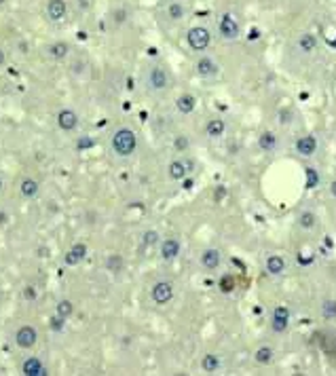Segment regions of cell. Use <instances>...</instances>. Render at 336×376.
Segmentation results:
<instances>
[{"label": "cell", "mask_w": 336, "mask_h": 376, "mask_svg": "<svg viewBox=\"0 0 336 376\" xmlns=\"http://www.w3.org/2000/svg\"><path fill=\"white\" fill-rule=\"evenodd\" d=\"M5 62H7V53H5L3 49H0V68L5 66Z\"/></svg>", "instance_id": "36"}, {"label": "cell", "mask_w": 336, "mask_h": 376, "mask_svg": "<svg viewBox=\"0 0 336 376\" xmlns=\"http://www.w3.org/2000/svg\"><path fill=\"white\" fill-rule=\"evenodd\" d=\"M5 222H7V213L3 211V213H0V224H5Z\"/></svg>", "instance_id": "37"}, {"label": "cell", "mask_w": 336, "mask_h": 376, "mask_svg": "<svg viewBox=\"0 0 336 376\" xmlns=\"http://www.w3.org/2000/svg\"><path fill=\"white\" fill-rule=\"evenodd\" d=\"M294 150L298 152L300 156H313L315 152H317V137L315 135H303L296 140L294 144Z\"/></svg>", "instance_id": "10"}, {"label": "cell", "mask_w": 336, "mask_h": 376, "mask_svg": "<svg viewBox=\"0 0 336 376\" xmlns=\"http://www.w3.org/2000/svg\"><path fill=\"white\" fill-rule=\"evenodd\" d=\"M159 254L165 262L169 260H175L178 254H180V241L175 239V237H167V239L161 241V247H159Z\"/></svg>", "instance_id": "12"}, {"label": "cell", "mask_w": 336, "mask_h": 376, "mask_svg": "<svg viewBox=\"0 0 336 376\" xmlns=\"http://www.w3.org/2000/svg\"><path fill=\"white\" fill-rule=\"evenodd\" d=\"M305 175H307V182H305L307 188H315V186L320 184V175H317V171H315L313 167H307L305 169Z\"/></svg>", "instance_id": "31"}, {"label": "cell", "mask_w": 336, "mask_h": 376, "mask_svg": "<svg viewBox=\"0 0 336 376\" xmlns=\"http://www.w3.org/2000/svg\"><path fill=\"white\" fill-rule=\"evenodd\" d=\"M146 85H148V89H152V91H163V89H167V85H169V74L165 72L163 66H152V68L146 72Z\"/></svg>", "instance_id": "5"}, {"label": "cell", "mask_w": 336, "mask_h": 376, "mask_svg": "<svg viewBox=\"0 0 336 376\" xmlns=\"http://www.w3.org/2000/svg\"><path fill=\"white\" fill-rule=\"evenodd\" d=\"M68 51H70V47H68V43H53V45H49V49H47V53H49V57H53V59H64L66 55H68Z\"/></svg>", "instance_id": "25"}, {"label": "cell", "mask_w": 336, "mask_h": 376, "mask_svg": "<svg viewBox=\"0 0 336 376\" xmlns=\"http://www.w3.org/2000/svg\"><path fill=\"white\" fill-rule=\"evenodd\" d=\"M55 313L59 315V317H64V319L68 321L72 315H74V305H72V300H66V298L59 300V302L55 305Z\"/></svg>", "instance_id": "26"}, {"label": "cell", "mask_w": 336, "mask_h": 376, "mask_svg": "<svg viewBox=\"0 0 336 376\" xmlns=\"http://www.w3.org/2000/svg\"><path fill=\"white\" fill-rule=\"evenodd\" d=\"M85 256H87V245H85V243H74V245L68 249V254L64 256V262H66L68 266H76L78 262L85 258Z\"/></svg>", "instance_id": "17"}, {"label": "cell", "mask_w": 336, "mask_h": 376, "mask_svg": "<svg viewBox=\"0 0 336 376\" xmlns=\"http://www.w3.org/2000/svg\"><path fill=\"white\" fill-rule=\"evenodd\" d=\"M68 13V5L66 0H49L47 3V15L51 22H62Z\"/></svg>", "instance_id": "15"}, {"label": "cell", "mask_w": 336, "mask_h": 376, "mask_svg": "<svg viewBox=\"0 0 336 376\" xmlns=\"http://www.w3.org/2000/svg\"><path fill=\"white\" fill-rule=\"evenodd\" d=\"M76 3L81 5V7H89V0H76Z\"/></svg>", "instance_id": "38"}, {"label": "cell", "mask_w": 336, "mask_h": 376, "mask_svg": "<svg viewBox=\"0 0 336 376\" xmlns=\"http://www.w3.org/2000/svg\"><path fill=\"white\" fill-rule=\"evenodd\" d=\"M150 298H152L154 305H159V307L171 302V298H173V283L171 281H156L152 285V290H150Z\"/></svg>", "instance_id": "6"}, {"label": "cell", "mask_w": 336, "mask_h": 376, "mask_svg": "<svg viewBox=\"0 0 336 376\" xmlns=\"http://www.w3.org/2000/svg\"><path fill=\"white\" fill-rule=\"evenodd\" d=\"M273 355H275V351H273L271 347H260L258 351L254 353V360L258 362L260 366H267V364H271V362H273Z\"/></svg>", "instance_id": "27"}, {"label": "cell", "mask_w": 336, "mask_h": 376, "mask_svg": "<svg viewBox=\"0 0 336 376\" xmlns=\"http://www.w3.org/2000/svg\"><path fill=\"white\" fill-rule=\"evenodd\" d=\"M184 15H186L184 5H180V3H169V7H167V17L171 19V22H180Z\"/></svg>", "instance_id": "28"}, {"label": "cell", "mask_w": 336, "mask_h": 376, "mask_svg": "<svg viewBox=\"0 0 336 376\" xmlns=\"http://www.w3.org/2000/svg\"><path fill=\"white\" fill-rule=\"evenodd\" d=\"M5 3H7V0H0V5H5Z\"/></svg>", "instance_id": "41"}, {"label": "cell", "mask_w": 336, "mask_h": 376, "mask_svg": "<svg viewBox=\"0 0 336 376\" xmlns=\"http://www.w3.org/2000/svg\"><path fill=\"white\" fill-rule=\"evenodd\" d=\"M175 108L180 110L182 114H190V112L197 108V97H194L192 93H182V95L175 100Z\"/></svg>", "instance_id": "21"}, {"label": "cell", "mask_w": 336, "mask_h": 376, "mask_svg": "<svg viewBox=\"0 0 336 376\" xmlns=\"http://www.w3.org/2000/svg\"><path fill=\"white\" fill-rule=\"evenodd\" d=\"M194 68H197V74L203 76V78H214V76H218V72H220V66L216 64L211 57H207V55L197 59Z\"/></svg>", "instance_id": "9"}, {"label": "cell", "mask_w": 336, "mask_h": 376, "mask_svg": "<svg viewBox=\"0 0 336 376\" xmlns=\"http://www.w3.org/2000/svg\"><path fill=\"white\" fill-rule=\"evenodd\" d=\"M290 317H292L290 307H288V305H277V307L273 309L271 330H273L275 334H284V332H288V328H290Z\"/></svg>", "instance_id": "4"}, {"label": "cell", "mask_w": 336, "mask_h": 376, "mask_svg": "<svg viewBox=\"0 0 336 376\" xmlns=\"http://www.w3.org/2000/svg\"><path fill=\"white\" fill-rule=\"evenodd\" d=\"M22 372H24L26 376H45V374H47L43 362L38 360V357H34V355H32V357H26V360H24Z\"/></svg>", "instance_id": "16"}, {"label": "cell", "mask_w": 336, "mask_h": 376, "mask_svg": "<svg viewBox=\"0 0 336 376\" xmlns=\"http://www.w3.org/2000/svg\"><path fill=\"white\" fill-rule=\"evenodd\" d=\"M57 125H59V129H62V131H68V133L74 131L78 127V114L74 110H70V108L59 110V114H57Z\"/></svg>", "instance_id": "11"}, {"label": "cell", "mask_w": 336, "mask_h": 376, "mask_svg": "<svg viewBox=\"0 0 336 376\" xmlns=\"http://www.w3.org/2000/svg\"><path fill=\"white\" fill-rule=\"evenodd\" d=\"M142 241H144V245H146V247L156 245V243H159V232H156V230H146Z\"/></svg>", "instance_id": "32"}, {"label": "cell", "mask_w": 336, "mask_h": 376, "mask_svg": "<svg viewBox=\"0 0 336 376\" xmlns=\"http://www.w3.org/2000/svg\"><path fill=\"white\" fill-rule=\"evenodd\" d=\"M38 343V332L34 326H22L15 332V345L19 349H32Z\"/></svg>", "instance_id": "7"}, {"label": "cell", "mask_w": 336, "mask_h": 376, "mask_svg": "<svg viewBox=\"0 0 336 376\" xmlns=\"http://www.w3.org/2000/svg\"><path fill=\"white\" fill-rule=\"evenodd\" d=\"M106 268L110 273H121L123 271V258L118 254H110L106 258Z\"/></svg>", "instance_id": "29"}, {"label": "cell", "mask_w": 336, "mask_h": 376, "mask_svg": "<svg viewBox=\"0 0 336 376\" xmlns=\"http://www.w3.org/2000/svg\"><path fill=\"white\" fill-rule=\"evenodd\" d=\"M19 192H22L26 199H34L38 194V182L32 180V177H26V180H22V184H19Z\"/></svg>", "instance_id": "23"}, {"label": "cell", "mask_w": 336, "mask_h": 376, "mask_svg": "<svg viewBox=\"0 0 336 376\" xmlns=\"http://www.w3.org/2000/svg\"><path fill=\"white\" fill-rule=\"evenodd\" d=\"M224 131H226L224 118H209L207 125H205V135L209 140H218V137L224 135Z\"/></svg>", "instance_id": "18"}, {"label": "cell", "mask_w": 336, "mask_h": 376, "mask_svg": "<svg viewBox=\"0 0 336 376\" xmlns=\"http://www.w3.org/2000/svg\"><path fill=\"white\" fill-rule=\"evenodd\" d=\"M188 171H190V163H188V161L175 159V161H171V163L167 165V177H169V180H173V182L184 180Z\"/></svg>", "instance_id": "14"}, {"label": "cell", "mask_w": 336, "mask_h": 376, "mask_svg": "<svg viewBox=\"0 0 336 376\" xmlns=\"http://www.w3.org/2000/svg\"><path fill=\"white\" fill-rule=\"evenodd\" d=\"M188 146H190V142H188L186 135H178V137H175V150L184 152V150H188Z\"/></svg>", "instance_id": "34"}, {"label": "cell", "mask_w": 336, "mask_h": 376, "mask_svg": "<svg viewBox=\"0 0 336 376\" xmlns=\"http://www.w3.org/2000/svg\"><path fill=\"white\" fill-rule=\"evenodd\" d=\"M264 271L271 275V277H279L286 273V258L279 254H271L269 258L264 260Z\"/></svg>", "instance_id": "13"}, {"label": "cell", "mask_w": 336, "mask_h": 376, "mask_svg": "<svg viewBox=\"0 0 336 376\" xmlns=\"http://www.w3.org/2000/svg\"><path fill=\"white\" fill-rule=\"evenodd\" d=\"M220 366H222V360L216 353H207V355H203V357H201V370L207 372V374L218 372Z\"/></svg>", "instance_id": "22"}, {"label": "cell", "mask_w": 336, "mask_h": 376, "mask_svg": "<svg viewBox=\"0 0 336 376\" xmlns=\"http://www.w3.org/2000/svg\"><path fill=\"white\" fill-rule=\"evenodd\" d=\"M110 146H112V152L116 156H123V159H127V156H131L137 148V137L135 133L129 129V127H121L116 129L112 140H110Z\"/></svg>", "instance_id": "1"}, {"label": "cell", "mask_w": 336, "mask_h": 376, "mask_svg": "<svg viewBox=\"0 0 336 376\" xmlns=\"http://www.w3.org/2000/svg\"><path fill=\"white\" fill-rule=\"evenodd\" d=\"M218 32L224 41H237L241 36V26L239 22L235 19V15L231 13H222L220 19H218Z\"/></svg>", "instance_id": "3"}, {"label": "cell", "mask_w": 336, "mask_h": 376, "mask_svg": "<svg viewBox=\"0 0 336 376\" xmlns=\"http://www.w3.org/2000/svg\"><path fill=\"white\" fill-rule=\"evenodd\" d=\"M277 146H279V140H277V135H275L273 131H262L258 135V148L260 150L275 152V150H277Z\"/></svg>", "instance_id": "19"}, {"label": "cell", "mask_w": 336, "mask_h": 376, "mask_svg": "<svg viewBox=\"0 0 336 376\" xmlns=\"http://www.w3.org/2000/svg\"><path fill=\"white\" fill-rule=\"evenodd\" d=\"M186 43H188V47L192 51L203 53L209 47V43H211V32L205 26H192L186 32Z\"/></svg>", "instance_id": "2"}, {"label": "cell", "mask_w": 336, "mask_h": 376, "mask_svg": "<svg viewBox=\"0 0 336 376\" xmlns=\"http://www.w3.org/2000/svg\"><path fill=\"white\" fill-rule=\"evenodd\" d=\"M315 224H317V216H315L311 209L300 211V216H298V226L303 230H311V228H315Z\"/></svg>", "instance_id": "24"}, {"label": "cell", "mask_w": 336, "mask_h": 376, "mask_svg": "<svg viewBox=\"0 0 336 376\" xmlns=\"http://www.w3.org/2000/svg\"><path fill=\"white\" fill-rule=\"evenodd\" d=\"M64 324H66V319H64V317H59L57 313H55L53 317L49 319V326H51V330H55V332H62V330H64Z\"/></svg>", "instance_id": "33"}, {"label": "cell", "mask_w": 336, "mask_h": 376, "mask_svg": "<svg viewBox=\"0 0 336 376\" xmlns=\"http://www.w3.org/2000/svg\"><path fill=\"white\" fill-rule=\"evenodd\" d=\"M322 317L324 319H336V300H324L322 302Z\"/></svg>", "instance_id": "30"}, {"label": "cell", "mask_w": 336, "mask_h": 376, "mask_svg": "<svg viewBox=\"0 0 336 376\" xmlns=\"http://www.w3.org/2000/svg\"><path fill=\"white\" fill-rule=\"evenodd\" d=\"M24 298L30 300V302L36 300V298H38V290H36L34 285H26V288H24Z\"/></svg>", "instance_id": "35"}, {"label": "cell", "mask_w": 336, "mask_h": 376, "mask_svg": "<svg viewBox=\"0 0 336 376\" xmlns=\"http://www.w3.org/2000/svg\"><path fill=\"white\" fill-rule=\"evenodd\" d=\"M3 188H5V180H3V175H0V192H3Z\"/></svg>", "instance_id": "39"}, {"label": "cell", "mask_w": 336, "mask_h": 376, "mask_svg": "<svg viewBox=\"0 0 336 376\" xmlns=\"http://www.w3.org/2000/svg\"><path fill=\"white\" fill-rule=\"evenodd\" d=\"M296 45H298V51H303V53H313L317 49V38L311 32H303L298 36V41H296Z\"/></svg>", "instance_id": "20"}, {"label": "cell", "mask_w": 336, "mask_h": 376, "mask_svg": "<svg viewBox=\"0 0 336 376\" xmlns=\"http://www.w3.org/2000/svg\"><path fill=\"white\" fill-rule=\"evenodd\" d=\"M332 194H334V196H336V180H334V182H332Z\"/></svg>", "instance_id": "40"}, {"label": "cell", "mask_w": 336, "mask_h": 376, "mask_svg": "<svg viewBox=\"0 0 336 376\" xmlns=\"http://www.w3.org/2000/svg\"><path fill=\"white\" fill-rule=\"evenodd\" d=\"M199 262H201V266H203V268H207V271H216V268H220V264H222V252H220V249H216V247H207V249H203V252H201Z\"/></svg>", "instance_id": "8"}]
</instances>
